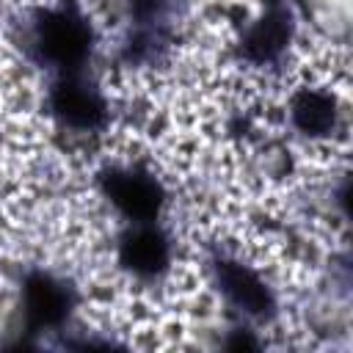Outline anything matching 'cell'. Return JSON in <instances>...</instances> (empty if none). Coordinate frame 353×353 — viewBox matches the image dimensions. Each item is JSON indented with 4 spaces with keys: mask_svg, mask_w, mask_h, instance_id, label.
<instances>
[{
    "mask_svg": "<svg viewBox=\"0 0 353 353\" xmlns=\"http://www.w3.org/2000/svg\"><path fill=\"white\" fill-rule=\"evenodd\" d=\"M99 190L130 223L154 221L165 204V190L160 179L135 165L105 168L99 174Z\"/></svg>",
    "mask_w": 353,
    "mask_h": 353,
    "instance_id": "cell-3",
    "label": "cell"
},
{
    "mask_svg": "<svg viewBox=\"0 0 353 353\" xmlns=\"http://www.w3.org/2000/svg\"><path fill=\"white\" fill-rule=\"evenodd\" d=\"M292 33H295L292 11L281 0H270L265 11L243 30L240 55L254 66H270L287 52Z\"/></svg>",
    "mask_w": 353,
    "mask_h": 353,
    "instance_id": "cell-5",
    "label": "cell"
},
{
    "mask_svg": "<svg viewBox=\"0 0 353 353\" xmlns=\"http://www.w3.org/2000/svg\"><path fill=\"white\" fill-rule=\"evenodd\" d=\"M30 47L39 63L58 74H80L94 50V28L74 3H58L36 17Z\"/></svg>",
    "mask_w": 353,
    "mask_h": 353,
    "instance_id": "cell-1",
    "label": "cell"
},
{
    "mask_svg": "<svg viewBox=\"0 0 353 353\" xmlns=\"http://www.w3.org/2000/svg\"><path fill=\"white\" fill-rule=\"evenodd\" d=\"M119 265L135 279H157L171 265V237L154 221L130 223L119 237Z\"/></svg>",
    "mask_w": 353,
    "mask_h": 353,
    "instance_id": "cell-7",
    "label": "cell"
},
{
    "mask_svg": "<svg viewBox=\"0 0 353 353\" xmlns=\"http://www.w3.org/2000/svg\"><path fill=\"white\" fill-rule=\"evenodd\" d=\"M135 25H165V14L176 0H127Z\"/></svg>",
    "mask_w": 353,
    "mask_h": 353,
    "instance_id": "cell-9",
    "label": "cell"
},
{
    "mask_svg": "<svg viewBox=\"0 0 353 353\" xmlns=\"http://www.w3.org/2000/svg\"><path fill=\"white\" fill-rule=\"evenodd\" d=\"M212 273H215L218 290L226 295V301L234 309H240L243 314L256 317V320L273 317L276 298H273L270 287L259 279V273H254L248 265H243L240 259H232V256H215Z\"/></svg>",
    "mask_w": 353,
    "mask_h": 353,
    "instance_id": "cell-6",
    "label": "cell"
},
{
    "mask_svg": "<svg viewBox=\"0 0 353 353\" xmlns=\"http://www.w3.org/2000/svg\"><path fill=\"white\" fill-rule=\"evenodd\" d=\"M47 108L58 124L77 132H99L110 119L108 99L94 83L83 77V72L58 74L55 83L50 85Z\"/></svg>",
    "mask_w": 353,
    "mask_h": 353,
    "instance_id": "cell-2",
    "label": "cell"
},
{
    "mask_svg": "<svg viewBox=\"0 0 353 353\" xmlns=\"http://www.w3.org/2000/svg\"><path fill=\"white\" fill-rule=\"evenodd\" d=\"M72 309H74V290L63 279L47 270H30L22 279V320L28 334L63 325Z\"/></svg>",
    "mask_w": 353,
    "mask_h": 353,
    "instance_id": "cell-4",
    "label": "cell"
},
{
    "mask_svg": "<svg viewBox=\"0 0 353 353\" xmlns=\"http://www.w3.org/2000/svg\"><path fill=\"white\" fill-rule=\"evenodd\" d=\"M290 119L298 132L309 138H328L339 124L336 97L323 88H301L290 102Z\"/></svg>",
    "mask_w": 353,
    "mask_h": 353,
    "instance_id": "cell-8",
    "label": "cell"
}]
</instances>
